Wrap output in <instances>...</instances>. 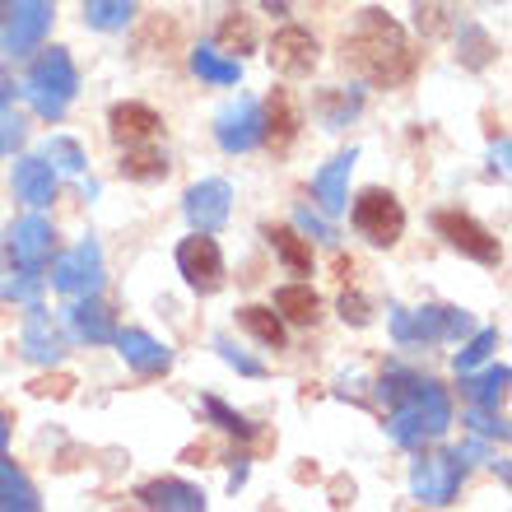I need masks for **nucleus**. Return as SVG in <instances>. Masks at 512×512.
<instances>
[{
  "instance_id": "1",
  "label": "nucleus",
  "mask_w": 512,
  "mask_h": 512,
  "mask_svg": "<svg viewBox=\"0 0 512 512\" xmlns=\"http://www.w3.org/2000/svg\"><path fill=\"white\" fill-rule=\"evenodd\" d=\"M340 61L350 75H359L373 89H396L415 75L419 52L387 10H359L354 28L340 38Z\"/></svg>"
},
{
  "instance_id": "2",
  "label": "nucleus",
  "mask_w": 512,
  "mask_h": 512,
  "mask_svg": "<svg viewBox=\"0 0 512 512\" xmlns=\"http://www.w3.org/2000/svg\"><path fill=\"white\" fill-rule=\"evenodd\" d=\"M391 438L401 447H424L429 438H443L452 429V405L447 391L429 378H410L401 387V396L391 401V419H387Z\"/></svg>"
},
{
  "instance_id": "3",
  "label": "nucleus",
  "mask_w": 512,
  "mask_h": 512,
  "mask_svg": "<svg viewBox=\"0 0 512 512\" xmlns=\"http://www.w3.org/2000/svg\"><path fill=\"white\" fill-rule=\"evenodd\" d=\"M75 89H80V75H75V61H70L61 47L42 52L38 61H33V70H28V84H24L33 112L47 117V122H61V117H66V108L75 103Z\"/></svg>"
},
{
  "instance_id": "4",
  "label": "nucleus",
  "mask_w": 512,
  "mask_h": 512,
  "mask_svg": "<svg viewBox=\"0 0 512 512\" xmlns=\"http://www.w3.org/2000/svg\"><path fill=\"white\" fill-rule=\"evenodd\" d=\"M350 219H354V229H359V238H368L373 247H396L405 233V205L382 187H368L354 201Z\"/></svg>"
},
{
  "instance_id": "5",
  "label": "nucleus",
  "mask_w": 512,
  "mask_h": 512,
  "mask_svg": "<svg viewBox=\"0 0 512 512\" xmlns=\"http://www.w3.org/2000/svg\"><path fill=\"white\" fill-rule=\"evenodd\" d=\"M433 229H438V238H443L447 247H457L461 256H471L480 266H499L503 261V243L480 219L466 215V210H438V215H433Z\"/></svg>"
},
{
  "instance_id": "6",
  "label": "nucleus",
  "mask_w": 512,
  "mask_h": 512,
  "mask_svg": "<svg viewBox=\"0 0 512 512\" xmlns=\"http://www.w3.org/2000/svg\"><path fill=\"white\" fill-rule=\"evenodd\" d=\"M52 14H56L52 0H14L10 10L0 14V52L5 56L33 52L42 33H47V24H52Z\"/></svg>"
},
{
  "instance_id": "7",
  "label": "nucleus",
  "mask_w": 512,
  "mask_h": 512,
  "mask_svg": "<svg viewBox=\"0 0 512 512\" xmlns=\"http://www.w3.org/2000/svg\"><path fill=\"white\" fill-rule=\"evenodd\" d=\"M177 270L187 275V284L196 294H219L224 280H229V275H224V252H219V243L201 229H196V238H187V243L177 247Z\"/></svg>"
},
{
  "instance_id": "8",
  "label": "nucleus",
  "mask_w": 512,
  "mask_h": 512,
  "mask_svg": "<svg viewBox=\"0 0 512 512\" xmlns=\"http://www.w3.org/2000/svg\"><path fill=\"white\" fill-rule=\"evenodd\" d=\"M317 61H322V47H317V38H312L308 28L284 24L280 33L270 38V66L280 70V75H289V80L312 75V70H317Z\"/></svg>"
},
{
  "instance_id": "9",
  "label": "nucleus",
  "mask_w": 512,
  "mask_h": 512,
  "mask_svg": "<svg viewBox=\"0 0 512 512\" xmlns=\"http://www.w3.org/2000/svg\"><path fill=\"white\" fill-rule=\"evenodd\" d=\"M52 284H56V294H70V298L94 294L98 284H103V252H98V243H80L75 252L56 256Z\"/></svg>"
},
{
  "instance_id": "10",
  "label": "nucleus",
  "mask_w": 512,
  "mask_h": 512,
  "mask_svg": "<svg viewBox=\"0 0 512 512\" xmlns=\"http://www.w3.org/2000/svg\"><path fill=\"white\" fill-rule=\"evenodd\" d=\"M215 140L229 154H247L252 145H261V108H256V98H238L233 108L219 112Z\"/></svg>"
},
{
  "instance_id": "11",
  "label": "nucleus",
  "mask_w": 512,
  "mask_h": 512,
  "mask_svg": "<svg viewBox=\"0 0 512 512\" xmlns=\"http://www.w3.org/2000/svg\"><path fill=\"white\" fill-rule=\"evenodd\" d=\"M461 475H466V461L452 452V457H424L415 466V494L424 503H452V494L461 489Z\"/></svg>"
},
{
  "instance_id": "12",
  "label": "nucleus",
  "mask_w": 512,
  "mask_h": 512,
  "mask_svg": "<svg viewBox=\"0 0 512 512\" xmlns=\"http://www.w3.org/2000/svg\"><path fill=\"white\" fill-rule=\"evenodd\" d=\"M52 243H56V233H52V224H47L42 215L19 219V224L10 229V256H14V266L42 270L47 261H52Z\"/></svg>"
},
{
  "instance_id": "13",
  "label": "nucleus",
  "mask_w": 512,
  "mask_h": 512,
  "mask_svg": "<svg viewBox=\"0 0 512 512\" xmlns=\"http://www.w3.org/2000/svg\"><path fill=\"white\" fill-rule=\"evenodd\" d=\"M298 131H303V112H298L294 94H289V89H275V94L266 98V112H261V140H266L275 154H284V149L298 140Z\"/></svg>"
},
{
  "instance_id": "14",
  "label": "nucleus",
  "mask_w": 512,
  "mask_h": 512,
  "mask_svg": "<svg viewBox=\"0 0 512 512\" xmlns=\"http://www.w3.org/2000/svg\"><path fill=\"white\" fill-rule=\"evenodd\" d=\"M229 182H196V187L187 191V219L191 229L201 233H215L224 219H229Z\"/></svg>"
},
{
  "instance_id": "15",
  "label": "nucleus",
  "mask_w": 512,
  "mask_h": 512,
  "mask_svg": "<svg viewBox=\"0 0 512 512\" xmlns=\"http://www.w3.org/2000/svg\"><path fill=\"white\" fill-rule=\"evenodd\" d=\"M159 112L149 108V103H117V108L108 112V131L117 145H145V140H154L159 135Z\"/></svg>"
},
{
  "instance_id": "16",
  "label": "nucleus",
  "mask_w": 512,
  "mask_h": 512,
  "mask_svg": "<svg viewBox=\"0 0 512 512\" xmlns=\"http://www.w3.org/2000/svg\"><path fill=\"white\" fill-rule=\"evenodd\" d=\"M117 350L126 354V364L140 373V378H163L168 368H173V354L163 350L154 336H145V331H117Z\"/></svg>"
},
{
  "instance_id": "17",
  "label": "nucleus",
  "mask_w": 512,
  "mask_h": 512,
  "mask_svg": "<svg viewBox=\"0 0 512 512\" xmlns=\"http://www.w3.org/2000/svg\"><path fill=\"white\" fill-rule=\"evenodd\" d=\"M19 345H24V359H33V364H56V359H61V331H56L52 317H47L38 303H28Z\"/></svg>"
},
{
  "instance_id": "18",
  "label": "nucleus",
  "mask_w": 512,
  "mask_h": 512,
  "mask_svg": "<svg viewBox=\"0 0 512 512\" xmlns=\"http://www.w3.org/2000/svg\"><path fill=\"white\" fill-rule=\"evenodd\" d=\"M14 196L28 205H52L56 201V173L47 159H19L14 163Z\"/></svg>"
},
{
  "instance_id": "19",
  "label": "nucleus",
  "mask_w": 512,
  "mask_h": 512,
  "mask_svg": "<svg viewBox=\"0 0 512 512\" xmlns=\"http://www.w3.org/2000/svg\"><path fill=\"white\" fill-rule=\"evenodd\" d=\"M135 499L145 508H168V512H201L205 508V494L196 485H182V480H149L140 485Z\"/></svg>"
},
{
  "instance_id": "20",
  "label": "nucleus",
  "mask_w": 512,
  "mask_h": 512,
  "mask_svg": "<svg viewBox=\"0 0 512 512\" xmlns=\"http://www.w3.org/2000/svg\"><path fill=\"white\" fill-rule=\"evenodd\" d=\"M391 331L401 345L410 340H443L447 336V308H419V312H391Z\"/></svg>"
},
{
  "instance_id": "21",
  "label": "nucleus",
  "mask_w": 512,
  "mask_h": 512,
  "mask_svg": "<svg viewBox=\"0 0 512 512\" xmlns=\"http://www.w3.org/2000/svg\"><path fill=\"white\" fill-rule=\"evenodd\" d=\"M350 168H354V149L350 154H340L336 163H326L322 173H317V182H312V191H317V201H322L326 215H340L345 210V201H350Z\"/></svg>"
},
{
  "instance_id": "22",
  "label": "nucleus",
  "mask_w": 512,
  "mask_h": 512,
  "mask_svg": "<svg viewBox=\"0 0 512 512\" xmlns=\"http://www.w3.org/2000/svg\"><path fill=\"white\" fill-rule=\"evenodd\" d=\"M275 312L294 326H312L322 317V298L312 284H284V289H275Z\"/></svg>"
},
{
  "instance_id": "23",
  "label": "nucleus",
  "mask_w": 512,
  "mask_h": 512,
  "mask_svg": "<svg viewBox=\"0 0 512 512\" xmlns=\"http://www.w3.org/2000/svg\"><path fill=\"white\" fill-rule=\"evenodd\" d=\"M70 326H75V336L89 340V345H112V336H117V322H112V312L103 308L94 294H89L80 308L70 312Z\"/></svg>"
},
{
  "instance_id": "24",
  "label": "nucleus",
  "mask_w": 512,
  "mask_h": 512,
  "mask_svg": "<svg viewBox=\"0 0 512 512\" xmlns=\"http://www.w3.org/2000/svg\"><path fill=\"white\" fill-rule=\"evenodd\" d=\"M122 177L126 182H159V177H168V159H163V149H154L149 140L145 145H126Z\"/></svg>"
},
{
  "instance_id": "25",
  "label": "nucleus",
  "mask_w": 512,
  "mask_h": 512,
  "mask_svg": "<svg viewBox=\"0 0 512 512\" xmlns=\"http://www.w3.org/2000/svg\"><path fill=\"white\" fill-rule=\"evenodd\" d=\"M215 42H219V52H224V56H247L256 47L252 14H243V10L224 14V19H219V28H215Z\"/></svg>"
},
{
  "instance_id": "26",
  "label": "nucleus",
  "mask_w": 512,
  "mask_h": 512,
  "mask_svg": "<svg viewBox=\"0 0 512 512\" xmlns=\"http://www.w3.org/2000/svg\"><path fill=\"white\" fill-rule=\"evenodd\" d=\"M238 322H243V331H252L266 350H284V317L275 308H261V303H247L243 312H238Z\"/></svg>"
},
{
  "instance_id": "27",
  "label": "nucleus",
  "mask_w": 512,
  "mask_h": 512,
  "mask_svg": "<svg viewBox=\"0 0 512 512\" xmlns=\"http://www.w3.org/2000/svg\"><path fill=\"white\" fill-rule=\"evenodd\" d=\"M461 391H466L475 405L494 410V405L503 401V391H508V368L499 364V368H489V373H480V378H475V373H461Z\"/></svg>"
},
{
  "instance_id": "28",
  "label": "nucleus",
  "mask_w": 512,
  "mask_h": 512,
  "mask_svg": "<svg viewBox=\"0 0 512 512\" xmlns=\"http://www.w3.org/2000/svg\"><path fill=\"white\" fill-rule=\"evenodd\" d=\"M270 247L280 252V261L289 266V275H312V247L298 238L294 229H266Z\"/></svg>"
},
{
  "instance_id": "29",
  "label": "nucleus",
  "mask_w": 512,
  "mask_h": 512,
  "mask_svg": "<svg viewBox=\"0 0 512 512\" xmlns=\"http://www.w3.org/2000/svg\"><path fill=\"white\" fill-rule=\"evenodd\" d=\"M135 0H89L84 5V24L98 28V33H117V28L131 24Z\"/></svg>"
},
{
  "instance_id": "30",
  "label": "nucleus",
  "mask_w": 512,
  "mask_h": 512,
  "mask_svg": "<svg viewBox=\"0 0 512 512\" xmlns=\"http://www.w3.org/2000/svg\"><path fill=\"white\" fill-rule=\"evenodd\" d=\"M0 508H19V512H33V508H38V494H33V485H28L24 475H19L10 461H5V452H0Z\"/></svg>"
},
{
  "instance_id": "31",
  "label": "nucleus",
  "mask_w": 512,
  "mask_h": 512,
  "mask_svg": "<svg viewBox=\"0 0 512 512\" xmlns=\"http://www.w3.org/2000/svg\"><path fill=\"white\" fill-rule=\"evenodd\" d=\"M191 70H196L201 80H210V84H238V75H243L238 56L224 61L219 52H191Z\"/></svg>"
},
{
  "instance_id": "32",
  "label": "nucleus",
  "mask_w": 512,
  "mask_h": 512,
  "mask_svg": "<svg viewBox=\"0 0 512 512\" xmlns=\"http://www.w3.org/2000/svg\"><path fill=\"white\" fill-rule=\"evenodd\" d=\"M461 61L471 70H485L489 61H494V42H489V33L485 28H475V24H461Z\"/></svg>"
},
{
  "instance_id": "33",
  "label": "nucleus",
  "mask_w": 512,
  "mask_h": 512,
  "mask_svg": "<svg viewBox=\"0 0 512 512\" xmlns=\"http://www.w3.org/2000/svg\"><path fill=\"white\" fill-rule=\"evenodd\" d=\"M359 108H364V98L359 94H322V117H326L331 131H340V126L350 122Z\"/></svg>"
},
{
  "instance_id": "34",
  "label": "nucleus",
  "mask_w": 512,
  "mask_h": 512,
  "mask_svg": "<svg viewBox=\"0 0 512 512\" xmlns=\"http://www.w3.org/2000/svg\"><path fill=\"white\" fill-rule=\"evenodd\" d=\"M494 345H499V331H475V340L457 354V373H471V368H480L489 354H494Z\"/></svg>"
},
{
  "instance_id": "35",
  "label": "nucleus",
  "mask_w": 512,
  "mask_h": 512,
  "mask_svg": "<svg viewBox=\"0 0 512 512\" xmlns=\"http://www.w3.org/2000/svg\"><path fill=\"white\" fill-rule=\"evenodd\" d=\"M47 163L66 168V173H84V149L66 135H56V140H47Z\"/></svg>"
},
{
  "instance_id": "36",
  "label": "nucleus",
  "mask_w": 512,
  "mask_h": 512,
  "mask_svg": "<svg viewBox=\"0 0 512 512\" xmlns=\"http://www.w3.org/2000/svg\"><path fill=\"white\" fill-rule=\"evenodd\" d=\"M38 289H42V275H38V270H24V266H19V275H14V280L0 284V294L14 298V303H33V298H38Z\"/></svg>"
},
{
  "instance_id": "37",
  "label": "nucleus",
  "mask_w": 512,
  "mask_h": 512,
  "mask_svg": "<svg viewBox=\"0 0 512 512\" xmlns=\"http://www.w3.org/2000/svg\"><path fill=\"white\" fill-rule=\"evenodd\" d=\"M205 415H210V419H219V429H229V433H238V438H252V424H247V419L243 415H233V410H229V405H224V401H219V396H205Z\"/></svg>"
},
{
  "instance_id": "38",
  "label": "nucleus",
  "mask_w": 512,
  "mask_h": 512,
  "mask_svg": "<svg viewBox=\"0 0 512 512\" xmlns=\"http://www.w3.org/2000/svg\"><path fill=\"white\" fill-rule=\"evenodd\" d=\"M24 117L10 108H0V154H14V145H24Z\"/></svg>"
},
{
  "instance_id": "39",
  "label": "nucleus",
  "mask_w": 512,
  "mask_h": 512,
  "mask_svg": "<svg viewBox=\"0 0 512 512\" xmlns=\"http://www.w3.org/2000/svg\"><path fill=\"white\" fill-rule=\"evenodd\" d=\"M340 317H345L350 326H368V322H373V312H368V298L354 294V289H345V294H340Z\"/></svg>"
},
{
  "instance_id": "40",
  "label": "nucleus",
  "mask_w": 512,
  "mask_h": 512,
  "mask_svg": "<svg viewBox=\"0 0 512 512\" xmlns=\"http://www.w3.org/2000/svg\"><path fill=\"white\" fill-rule=\"evenodd\" d=\"M466 424H471L475 433H485V438H499V443H503V438H508V424H503V419H494V415H489L485 405H475L471 415H466Z\"/></svg>"
},
{
  "instance_id": "41",
  "label": "nucleus",
  "mask_w": 512,
  "mask_h": 512,
  "mask_svg": "<svg viewBox=\"0 0 512 512\" xmlns=\"http://www.w3.org/2000/svg\"><path fill=\"white\" fill-rule=\"evenodd\" d=\"M33 391H38V396H56V401H66L70 391H75V378H70V373H56V378H38V382H33Z\"/></svg>"
},
{
  "instance_id": "42",
  "label": "nucleus",
  "mask_w": 512,
  "mask_h": 512,
  "mask_svg": "<svg viewBox=\"0 0 512 512\" xmlns=\"http://www.w3.org/2000/svg\"><path fill=\"white\" fill-rule=\"evenodd\" d=\"M219 350H224V359H229V364L238 368V373H247V378H261V373H266V368L256 364V359H247V354H238V350H233L229 340H219Z\"/></svg>"
},
{
  "instance_id": "43",
  "label": "nucleus",
  "mask_w": 512,
  "mask_h": 512,
  "mask_svg": "<svg viewBox=\"0 0 512 512\" xmlns=\"http://www.w3.org/2000/svg\"><path fill=\"white\" fill-rule=\"evenodd\" d=\"M298 224H308V229L317 233V238H331V229H326L322 219H312V210H298Z\"/></svg>"
},
{
  "instance_id": "44",
  "label": "nucleus",
  "mask_w": 512,
  "mask_h": 512,
  "mask_svg": "<svg viewBox=\"0 0 512 512\" xmlns=\"http://www.w3.org/2000/svg\"><path fill=\"white\" fill-rule=\"evenodd\" d=\"M14 98V84H10V75H5V66H0V108Z\"/></svg>"
},
{
  "instance_id": "45",
  "label": "nucleus",
  "mask_w": 512,
  "mask_h": 512,
  "mask_svg": "<svg viewBox=\"0 0 512 512\" xmlns=\"http://www.w3.org/2000/svg\"><path fill=\"white\" fill-rule=\"evenodd\" d=\"M494 168H499V173H508V140H499V154H494Z\"/></svg>"
},
{
  "instance_id": "46",
  "label": "nucleus",
  "mask_w": 512,
  "mask_h": 512,
  "mask_svg": "<svg viewBox=\"0 0 512 512\" xmlns=\"http://www.w3.org/2000/svg\"><path fill=\"white\" fill-rule=\"evenodd\" d=\"M5 443H10V419L0 415V452H5Z\"/></svg>"
}]
</instances>
